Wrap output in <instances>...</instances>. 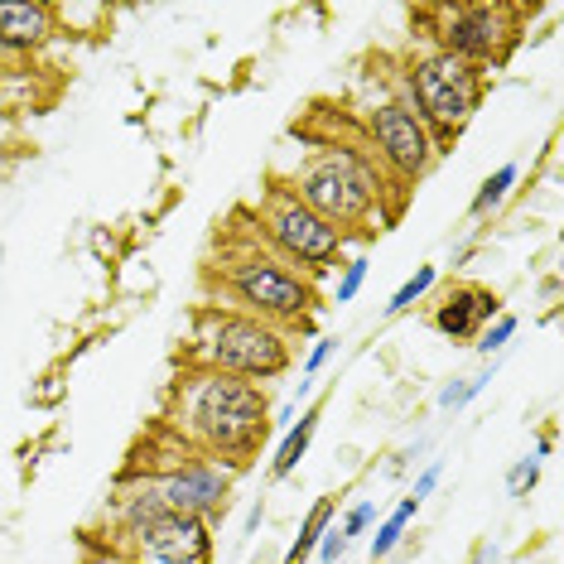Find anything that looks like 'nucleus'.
<instances>
[{"mask_svg":"<svg viewBox=\"0 0 564 564\" xmlns=\"http://www.w3.org/2000/svg\"><path fill=\"white\" fill-rule=\"evenodd\" d=\"M310 395H314V377H300V387H294V395H290V401L300 405V401H310Z\"/></svg>","mask_w":564,"mask_h":564,"instance_id":"nucleus-30","label":"nucleus"},{"mask_svg":"<svg viewBox=\"0 0 564 564\" xmlns=\"http://www.w3.org/2000/svg\"><path fill=\"white\" fill-rule=\"evenodd\" d=\"M497 371H502V357H492V362H487L482 371H473V377H454V381H448V387L440 391V410H444V415H454V410H468L487 387H492Z\"/></svg>","mask_w":564,"mask_h":564,"instance_id":"nucleus-16","label":"nucleus"},{"mask_svg":"<svg viewBox=\"0 0 564 564\" xmlns=\"http://www.w3.org/2000/svg\"><path fill=\"white\" fill-rule=\"evenodd\" d=\"M425 448H430V444H415V448H401V454H395V458H391V464H387V473H391V478H401V473H405L410 464H415V458H420V454H425Z\"/></svg>","mask_w":564,"mask_h":564,"instance_id":"nucleus-26","label":"nucleus"},{"mask_svg":"<svg viewBox=\"0 0 564 564\" xmlns=\"http://www.w3.org/2000/svg\"><path fill=\"white\" fill-rule=\"evenodd\" d=\"M160 425H170L194 454L241 473L271 440V401L256 381L208 367H184L164 391Z\"/></svg>","mask_w":564,"mask_h":564,"instance_id":"nucleus-1","label":"nucleus"},{"mask_svg":"<svg viewBox=\"0 0 564 564\" xmlns=\"http://www.w3.org/2000/svg\"><path fill=\"white\" fill-rule=\"evenodd\" d=\"M348 550H352V545L343 541V535H338V531H333V525H328V531H324V541H318V550H314V555L324 560V564H338L343 555H348Z\"/></svg>","mask_w":564,"mask_h":564,"instance_id":"nucleus-24","label":"nucleus"},{"mask_svg":"<svg viewBox=\"0 0 564 564\" xmlns=\"http://www.w3.org/2000/svg\"><path fill=\"white\" fill-rule=\"evenodd\" d=\"M440 478H444V464H440V458H434V464H425V473H420V478H415V487H410L405 497H415V502L425 507V497L434 492V487H440Z\"/></svg>","mask_w":564,"mask_h":564,"instance_id":"nucleus-23","label":"nucleus"},{"mask_svg":"<svg viewBox=\"0 0 564 564\" xmlns=\"http://www.w3.org/2000/svg\"><path fill=\"white\" fill-rule=\"evenodd\" d=\"M247 213L256 217V237H261L285 265H294L300 275H310L314 285H318V280H328L343 261H348L352 237L338 232V227H328L324 217L310 213L300 198L285 194L280 184L265 188L261 203L247 208Z\"/></svg>","mask_w":564,"mask_h":564,"instance_id":"nucleus-6","label":"nucleus"},{"mask_svg":"<svg viewBox=\"0 0 564 564\" xmlns=\"http://www.w3.org/2000/svg\"><path fill=\"white\" fill-rule=\"evenodd\" d=\"M473 564H502V550H497V541H478V550H473Z\"/></svg>","mask_w":564,"mask_h":564,"instance_id":"nucleus-27","label":"nucleus"},{"mask_svg":"<svg viewBox=\"0 0 564 564\" xmlns=\"http://www.w3.org/2000/svg\"><path fill=\"white\" fill-rule=\"evenodd\" d=\"M497 314H507L502 294L487 290V285H468V280H458V285H448L440 294L430 324H434V333H444L448 343H473Z\"/></svg>","mask_w":564,"mask_h":564,"instance_id":"nucleus-10","label":"nucleus"},{"mask_svg":"<svg viewBox=\"0 0 564 564\" xmlns=\"http://www.w3.org/2000/svg\"><path fill=\"white\" fill-rule=\"evenodd\" d=\"M87 564H131V560L117 555V550H107V555H101V560H87Z\"/></svg>","mask_w":564,"mask_h":564,"instance_id":"nucleus-31","label":"nucleus"},{"mask_svg":"<svg viewBox=\"0 0 564 564\" xmlns=\"http://www.w3.org/2000/svg\"><path fill=\"white\" fill-rule=\"evenodd\" d=\"M261 517H265V502H261V497H256L251 511H247V525H241V535H256V525H261Z\"/></svg>","mask_w":564,"mask_h":564,"instance_id":"nucleus-28","label":"nucleus"},{"mask_svg":"<svg viewBox=\"0 0 564 564\" xmlns=\"http://www.w3.org/2000/svg\"><path fill=\"white\" fill-rule=\"evenodd\" d=\"M150 478V473H145ZM155 487H160V502L174 511V517H198V521H217L227 507H232V487H237V473L213 464V458H184L178 468L170 473H155Z\"/></svg>","mask_w":564,"mask_h":564,"instance_id":"nucleus-8","label":"nucleus"},{"mask_svg":"<svg viewBox=\"0 0 564 564\" xmlns=\"http://www.w3.org/2000/svg\"><path fill=\"white\" fill-rule=\"evenodd\" d=\"M525 6H502V0H464V6H425L415 10L420 24H430V48L468 63L478 73H492L511 58L525 30Z\"/></svg>","mask_w":564,"mask_h":564,"instance_id":"nucleus-5","label":"nucleus"},{"mask_svg":"<svg viewBox=\"0 0 564 564\" xmlns=\"http://www.w3.org/2000/svg\"><path fill=\"white\" fill-rule=\"evenodd\" d=\"M517 328H521V318L517 314H497L492 324H487L478 338H473V352L482 357V362H492V357H502L511 348V338H517Z\"/></svg>","mask_w":564,"mask_h":564,"instance_id":"nucleus-18","label":"nucleus"},{"mask_svg":"<svg viewBox=\"0 0 564 564\" xmlns=\"http://www.w3.org/2000/svg\"><path fill=\"white\" fill-rule=\"evenodd\" d=\"M58 40V6L48 0H0V44L10 58H34Z\"/></svg>","mask_w":564,"mask_h":564,"instance_id":"nucleus-11","label":"nucleus"},{"mask_svg":"<svg viewBox=\"0 0 564 564\" xmlns=\"http://www.w3.org/2000/svg\"><path fill=\"white\" fill-rule=\"evenodd\" d=\"M10 83H15V68H10V73H0V117H6V111H10Z\"/></svg>","mask_w":564,"mask_h":564,"instance_id":"nucleus-29","label":"nucleus"},{"mask_svg":"<svg viewBox=\"0 0 564 564\" xmlns=\"http://www.w3.org/2000/svg\"><path fill=\"white\" fill-rule=\"evenodd\" d=\"M434 285H440V265H415V275H410L405 285H401V290H395L391 300H387V318H401V314H410V310H415V304L425 300V294H430Z\"/></svg>","mask_w":564,"mask_h":564,"instance_id":"nucleus-17","label":"nucleus"},{"mask_svg":"<svg viewBox=\"0 0 564 564\" xmlns=\"http://www.w3.org/2000/svg\"><path fill=\"white\" fill-rule=\"evenodd\" d=\"M415 517H420V502L415 497H401V502L377 521V535H371V564H387L395 550H401V541L410 535V521Z\"/></svg>","mask_w":564,"mask_h":564,"instance_id":"nucleus-15","label":"nucleus"},{"mask_svg":"<svg viewBox=\"0 0 564 564\" xmlns=\"http://www.w3.org/2000/svg\"><path fill=\"white\" fill-rule=\"evenodd\" d=\"M184 367L227 371V377L265 387V381H280L294 367V338L251 314L223 310V304H198L194 318H188Z\"/></svg>","mask_w":564,"mask_h":564,"instance_id":"nucleus-3","label":"nucleus"},{"mask_svg":"<svg viewBox=\"0 0 564 564\" xmlns=\"http://www.w3.org/2000/svg\"><path fill=\"white\" fill-rule=\"evenodd\" d=\"M10 68H15V58H10V54H6V44H0V73H10Z\"/></svg>","mask_w":564,"mask_h":564,"instance_id":"nucleus-32","label":"nucleus"},{"mask_svg":"<svg viewBox=\"0 0 564 564\" xmlns=\"http://www.w3.org/2000/svg\"><path fill=\"white\" fill-rule=\"evenodd\" d=\"M535 482H541V454L517 458V464H511V473H507V492H511V497H531Z\"/></svg>","mask_w":564,"mask_h":564,"instance_id":"nucleus-21","label":"nucleus"},{"mask_svg":"<svg viewBox=\"0 0 564 564\" xmlns=\"http://www.w3.org/2000/svg\"><path fill=\"white\" fill-rule=\"evenodd\" d=\"M333 521H338V497H318V502L304 511L300 535L290 541V550H285V560H280V564H310V555L318 550V541H324V531Z\"/></svg>","mask_w":564,"mask_h":564,"instance_id":"nucleus-13","label":"nucleus"},{"mask_svg":"<svg viewBox=\"0 0 564 564\" xmlns=\"http://www.w3.org/2000/svg\"><path fill=\"white\" fill-rule=\"evenodd\" d=\"M387 87L425 121L434 150L444 160L478 117L487 97V73L440 54V48H420V54H405L395 63V73H387Z\"/></svg>","mask_w":564,"mask_h":564,"instance_id":"nucleus-4","label":"nucleus"},{"mask_svg":"<svg viewBox=\"0 0 564 564\" xmlns=\"http://www.w3.org/2000/svg\"><path fill=\"white\" fill-rule=\"evenodd\" d=\"M367 285V256H348L338 265V280H333V304H352Z\"/></svg>","mask_w":564,"mask_h":564,"instance_id":"nucleus-19","label":"nucleus"},{"mask_svg":"<svg viewBox=\"0 0 564 564\" xmlns=\"http://www.w3.org/2000/svg\"><path fill=\"white\" fill-rule=\"evenodd\" d=\"M217 247L223 256H208L203 265V285L217 290V300L208 304H223V310H237V314H251L261 324H275L285 328L290 338L314 328V314L324 310V294L310 275H300L294 265H285L280 256L256 237V227H237L227 217V227L217 232Z\"/></svg>","mask_w":564,"mask_h":564,"instance_id":"nucleus-2","label":"nucleus"},{"mask_svg":"<svg viewBox=\"0 0 564 564\" xmlns=\"http://www.w3.org/2000/svg\"><path fill=\"white\" fill-rule=\"evenodd\" d=\"M131 564H213V525L198 517H160L126 535L121 545H107Z\"/></svg>","mask_w":564,"mask_h":564,"instance_id":"nucleus-9","label":"nucleus"},{"mask_svg":"<svg viewBox=\"0 0 564 564\" xmlns=\"http://www.w3.org/2000/svg\"><path fill=\"white\" fill-rule=\"evenodd\" d=\"M371 525H377V502H357V507L343 511V521H333V531H338L348 545H357Z\"/></svg>","mask_w":564,"mask_h":564,"instance_id":"nucleus-20","label":"nucleus"},{"mask_svg":"<svg viewBox=\"0 0 564 564\" xmlns=\"http://www.w3.org/2000/svg\"><path fill=\"white\" fill-rule=\"evenodd\" d=\"M517 184H521V164L517 160H507V164H497L492 174L478 184V194H473V203H468V223H487L502 203L517 194Z\"/></svg>","mask_w":564,"mask_h":564,"instance_id":"nucleus-14","label":"nucleus"},{"mask_svg":"<svg viewBox=\"0 0 564 564\" xmlns=\"http://www.w3.org/2000/svg\"><path fill=\"white\" fill-rule=\"evenodd\" d=\"M357 126H362V135H367L371 155L381 160V170H387L395 184L405 188V194L434 170V164H440V150H434L425 121H420L395 93L367 101L362 117H357Z\"/></svg>","mask_w":564,"mask_h":564,"instance_id":"nucleus-7","label":"nucleus"},{"mask_svg":"<svg viewBox=\"0 0 564 564\" xmlns=\"http://www.w3.org/2000/svg\"><path fill=\"white\" fill-rule=\"evenodd\" d=\"M338 352V338L333 333H324V338H314V348H310V357H304V377H314L318 381V371L328 367V357Z\"/></svg>","mask_w":564,"mask_h":564,"instance_id":"nucleus-22","label":"nucleus"},{"mask_svg":"<svg viewBox=\"0 0 564 564\" xmlns=\"http://www.w3.org/2000/svg\"><path fill=\"white\" fill-rule=\"evenodd\" d=\"M318 420H324V405H304L300 410V420L280 434V444H275V458H271V478L275 482H285L294 468H300V458L310 454V444H314V434H318Z\"/></svg>","mask_w":564,"mask_h":564,"instance_id":"nucleus-12","label":"nucleus"},{"mask_svg":"<svg viewBox=\"0 0 564 564\" xmlns=\"http://www.w3.org/2000/svg\"><path fill=\"white\" fill-rule=\"evenodd\" d=\"M473 251H478V232H468L464 241H458L454 256H448V265H454V271H464V265L473 261Z\"/></svg>","mask_w":564,"mask_h":564,"instance_id":"nucleus-25","label":"nucleus"}]
</instances>
